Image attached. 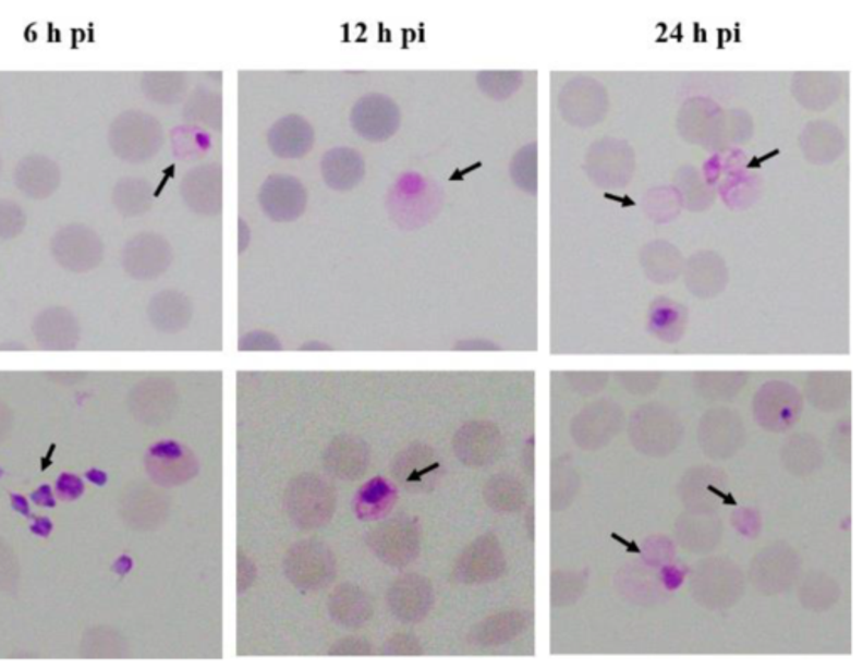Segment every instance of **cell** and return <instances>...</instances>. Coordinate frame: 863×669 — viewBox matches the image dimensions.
<instances>
[{
  "mask_svg": "<svg viewBox=\"0 0 863 669\" xmlns=\"http://www.w3.org/2000/svg\"><path fill=\"white\" fill-rule=\"evenodd\" d=\"M287 516L301 530L323 528L332 520L338 506V495L329 481L317 474L305 473L287 486L283 495Z\"/></svg>",
  "mask_w": 863,
  "mask_h": 669,
  "instance_id": "cell-1",
  "label": "cell"
},
{
  "mask_svg": "<svg viewBox=\"0 0 863 669\" xmlns=\"http://www.w3.org/2000/svg\"><path fill=\"white\" fill-rule=\"evenodd\" d=\"M287 581L302 592H319L336 579V558L331 548L317 539L292 545L283 557Z\"/></svg>",
  "mask_w": 863,
  "mask_h": 669,
  "instance_id": "cell-2",
  "label": "cell"
},
{
  "mask_svg": "<svg viewBox=\"0 0 863 669\" xmlns=\"http://www.w3.org/2000/svg\"><path fill=\"white\" fill-rule=\"evenodd\" d=\"M108 138L117 156L129 162H144L160 149L162 129L146 113L127 112L113 122Z\"/></svg>",
  "mask_w": 863,
  "mask_h": 669,
  "instance_id": "cell-3",
  "label": "cell"
},
{
  "mask_svg": "<svg viewBox=\"0 0 863 669\" xmlns=\"http://www.w3.org/2000/svg\"><path fill=\"white\" fill-rule=\"evenodd\" d=\"M369 550L390 567H406L421 554V532L415 521L394 518L378 524L366 536Z\"/></svg>",
  "mask_w": 863,
  "mask_h": 669,
  "instance_id": "cell-4",
  "label": "cell"
},
{
  "mask_svg": "<svg viewBox=\"0 0 863 669\" xmlns=\"http://www.w3.org/2000/svg\"><path fill=\"white\" fill-rule=\"evenodd\" d=\"M391 216L406 228L427 223L440 206L437 186L428 187L427 179L418 174H405L390 194Z\"/></svg>",
  "mask_w": 863,
  "mask_h": 669,
  "instance_id": "cell-5",
  "label": "cell"
},
{
  "mask_svg": "<svg viewBox=\"0 0 863 669\" xmlns=\"http://www.w3.org/2000/svg\"><path fill=\"white\" fill-rule=\"evenodd\" d=\"M391 474L405 491H428L442 474V461L432 447L412 443L393 459Z\"/></svg>",
  "mask_w": 863,
  "mask_h": 669,
  "instance_id": "cell-6",
  "label": "cell"
},
{
  "mask_svg": "<svg viewBox=\"0 0 863 669\" xmlns=\"http://www.w3.org/2000/svg\"><path fill=\"white\" fill-rule=\"evenodd\" d=\"M388 606L399 621L406 624L424 621L436 603V592L427 576L406 573L388 588Z\"/></svg>",
  "mask_w": 863,
  "mask_h": 669,
  "instance_id": "cell-7",
  "label": "cell"
},
{
  "mask_svg": "<svg viewBox=\"0 0 863 669\" xmlns=\"http://www.w3.org/2000/svg\"><path fill=\"white\" fill-rule=\"evenodd\" d=\"M52 255L68 270L86 272L97 267L104 245L95 231L83 224H71L58 231L51 243Z\"/></svg>",
  "mask_w": 863,
  "mask_h": 669,
  "instance_id": "cell-8",
  "label": "cell"
},
{
  "mask_svg": "<svg viewBox=\"0 0 863 669\" xmlns=\"http://www.w3.org/2000/svg\"><path fill=\"white\" fill-rule=\"evenodd\" d=\"M501 548L493 536H483L462 551L454 569V581L461 584H483L495 581L502 572Z\"/></svg>",
  "mask_w": 863,
  "mask_h": 669,
  "instance_id": "cell-9",
  "label": "cell"
},
{
  "mask_svg": "<svg viewBox=\"0 0 863 669\" xmlns=\"http://www.w3.org/2000/svg\"><path fill=\"white\" fill-rule=\"evenodd\" d=\"M452 447L462 464L479 467L495 461L501 449V436L489 422H470L459 428Z\"/></svg>",
  "mask_w": 863,
  "mask_h": 669,
  "instance_id": "cell-10",
  "label": "cell"
},
{
  "mask_svg": "<svg viewBox=\"0 0 863 669\" xmlns=\"http://www.w3.org/2000/svg\"><path fill=\"white\" fill-rule=\"evenodd\" d=\"M400 112L390 98L369 95L353 108V126L368 141H384L399 129Z\"/></svg>",
  "mask_w": 863,
  "mask_h": 669,
  "instance_id": "cell-11",
  "label": "cell"
},
{
  "mask_svg": "<svg viewBox=\"0 0 863 669\" xmlns=\"http://www.w3.org/2000/svg\"><path fill=\"white\" fill-rule=\"evenodd\" d=\"M369 461V447L360 437L338 436L324 450V467L338 479H360L366 473Z\"/></svg>",
  "mask_w": 863,
  "mask_h": 669,
  "instance_id": "cell-12",
  "label": "cell"
},
{
  "mask_svg": "<svg viewBox=\"0 0 863 669\" xmlns=\"http://www.w3.org/2000/svg\"><path fill=\"white\" fill-rule=\"evenodd\" d=\"M171 246L157 234H138L123 250V264L134 277H154L171 264Z\"/></svg>",
  "mask_w": 863,
  "mask_h": 669,
  "instance_id": "cell-13",
  "label": "cell"
},
{
  "mask_svg": "<svg viewBox=\"0 0 863 669\" xmlns=\"http://www.w3.org/2000/svg\"><path fill=\"white\" fill-rule=\"evenodd\" d=\"M149 461L154 477L169 486L186 483L197 474V461L193 452L174 440L154 443L149 450Z\"/></svg>",
  "mask_w": 863,
  "mask_h": 669,
  "instance_id": "cell-14",
  "label": "cell"
},
{
  "mask_svg": "<svg viewBox=\"0 0 863 669\" xmlns=\"http://www.w3.org/2000/svg\"><path fill=\"white\" fill-rule=\"evenodd\" d=\"M260 205L272 220H295L305 209V190L297 179L272 175L262 186Z\"/></svg>",
  "mask_w": 863,
  "mask_h": 669,
  "instance_id": "cell-15",
  "label": "cell"
},
{
  "mask_svg": "<svg viewBox=\"0 0 863 669\" xmlns=\"http://www.w3.org/2000/svg\"><path fill=\"white\" fill-rule=\"evenodd\" d=\"M328 612L332 621L341 628H362L373 616V600L369 595L354 584H341L331 592Z\"/></svg>",
  "mask_w": 863,
  "mask_h": 669,
  "instance_id": "cell-16",
  "label": "cell"
},
{
  "mask_svg": "<svg viewBox=\"0 0 863 669\" xmlns=\"http://www.w3.org/2000/svg\"><path fill=\"white\" fill-rule=\"evenodd\" d=\"M399 501V487L385 477H373L363 484L354 496V514L357 520H384Z\"/></svg>",
  "mask_w": 863,
  "mask_h": 669,
  "instance_id": "cell-17",
  "label": "cell"
},
{
  "mask_svg": "<svg viewBox=\"0 0 863 669\" xmlns=\"http://www.w3.org/2000/svg\"><path fill=\"white\" fill-rule=\"evenodd\" d=\"M15 183L23 193L42 199L51 196L60 186V169L48 157H26L17 166Z\"/></svg>",
  "mask_w": 863,
  "mask_h": 669,
  "instance_id": "cell-18",
  "label": "cell"
},
{
  "mask_svg": "<svg viewBox=\"0 0 863 669\" xmlns=\"http://www.w3.org/2000/svg\"><path fill=\"white\" fill-rule=\"evenodd\" d=\"M270 146L277 156L299 157L313 146V129L297 115L285 117L270 131Z\"/></svg>",
  "mask_w": 863,
  "mask_h": 669,
  "instance_id": "cell-19",
  "label": "cell"
},
{
  "mask_svg": "<svg viewBox=\"0 0 863 669\" xmlns=\"http://www.w3.org/2000/svg\"><path fill=\"white\" fill-rule=\"evenodd\" d=\"M323 172L332 190L348 191L362 181L365 166L362 156L354 150L336 149L324 157Z\"/></svg>",
  "mask_w": 863,
  "mask_h": 669,
  "instance_id": "cell-20",
  "label": "cell"
},
{
  "mask_svg": "<svg viewBox=\"0 0 863 669\" xmlns=\"http://www.w3.org/2000/svg\"><path fill=\"white\" fill-rule=\"evenodd\" d=\"M216 166L211 168L194 169L184 181L183 194L187 205L193 206L197 211L212 212V205L220 206V183L208 187L209 181L216 174Z\"/></svg>",
  "mask_w": 863,
  "mask_h": 669,
  "instance_id": "cell-21",
  "label": "cell"
},
{
  "mask_svg": "<svg viewBox=\"0 0 863 669\" xmlns=\"http://www.w3.org/2000/svg\"><path fill=\"white\" fill-rule=\"evenodd\" d=\"M521 618L518 613H501L477 624L471 632V643L479 647L498 646L518 634Z\"/></svg>",
  "mask_w": 863,
  "mask_h": 669,
  "instance_id": "cell-22",
  "label": "cell"
},
{
  "mask_svg": "<svg viewBox=\"0 0 863 669\" xmlns=\"http://www.w3.org/2000/svg\"><path fill=\"white\" fill-rule=\"evenodd\" d=\"M149 184L137 179H123L117 184L113 202L127 216H138L150 208Z\"/></svg>",
  "mask_w": 863,
  "mask_h": 669,
  "instance_id": "cell-23",
  "label": "cell"
},
{
  "mask_svg": "<svg viewBox=\"0 0 863 669\" xmlns=\"http://www.w3.org/2000/svg\"><path fill=\"white\" fill-rule=\"evenodd\" d=\"M484 499L498 511H513L520 506L523 495L516 481L508 476H496L486 484Z\"/></svg>",
  "mask_w": 863,
  "mask_h": 669,
  "instance_id": "cell-24",
  "label": "cell"
},
{
  "mask_svg": "<svg viewBox=\"0 0 863 669\" xmlns=\"http://www.w3.org/2000/svg\"><path fill=\"white\" fill-rule=\"evenodd\" d=\"M160 301L165 302L162 307L165 309L171 311H159L160 319L157 320V326L162 329H168V331H175V329H181L190 323L191 319V305L190 302L186 301V297H183L181 294H174V292H166V294H160Z\"/></svg>",
  "mask_w": 863,
  "mask_h": 669,
  "instance_id": "cell-25",
  "label": "cell"
},
{
  "mask_svg": "<svg viewBox=\"0 0 863 669\" xmlns=\"http://www.w3.org/2000/svg\"><path fill=\"white\" fill-rule=\"evenodd\" d=\"M24 212L11 202H0V239H14L23 231Z\"/></svg>",
  "mask_w": 863,
  "mask_h": 669,
  "instance_id": "cell-26",
  "label": "cell"
},
{
  "mask_svg": "<svg viewBox=\"0 0 863 669\" xmlns=\"http://www.w3.org/2000/svg\"><path fill=\"white\" fill-rule=\"evenodd\" d=\"M381 653L387 656H421L424 653L421 641L413 634H394L384 644Z\"/></svg>",
  "mask_w": 863,
  "mask_h": 669,
  "instance_id": "cell-27",
  "label": "cell"
},
{
  "mask_svg": "<svg viewBox=\"0 0 863 669\" xmlns=\"http://www.w3.org/2000/svg\"><path fill=\"white\" fill-rule=\"evenodd\" d=\"M373 653V644L365 637L350 636L339 640L329 649L331 656H368Z\"/></svg>",
  "mask_w": 863,
  "mask_h": 669,
  "instance_id": "cell-28",
  "label": "cell"
},
{
  "mask_svg": "<svg viewBox=\"0 0 863 669\" xmlns=\"http://www.w3.org/2000/svg\"><path fill=\"white\" fill-rule=\"evenodd\" d=\"M57 495L63 501H76L82 498L85 495V484H83L82 477L75 476V474H61L57 481Z\"/></svg>",
  "mask_w": 863,
  "mask_h": 669,
  "instance_id": "cell-29",
  "label": "cell"
},
{
  "mask_svg": "<svg viewBox=\"0 0 863 669\" xmlns=\"http://www.w3.org/2000/svg\"><path fill=\"white\" fill-rule=\"evenodd\" d=\"M280 342L272 334L264 331H255L246 334L240 341V351H280Z\"/></svg>",
  "mask_w": 863,
  "mask_h": 669,
  "instance_id": "cell-30",
  "label": "cell"
},
{
  "mask_svg": "<svg viewBox=\"0 0 863 669\" xmlns=\"http://www.w3.org/2000/svg\"><path fill=\"white\" fill-rule=\"evenodd\" d=\"M236 567H239V592L243 594L246 588L252 587L254 585L255 579H257V567L255 563L246 557L245 554L240 551L239 558H236Z\"/></svg>",
  "mask_w": 863,
  "mask_h": 669,
  "instance_id": "cell-31",
  "label": "cell"
},
{
  "mask_svg": "<svg viewBox=\"0 0 863 669\" xmlns=\"http://www.w3.org/2000/svg\"><path fill=\"white\" fill-rule=\"evenodd\" d=\"M685 575L686 569L680 565H665L659 570V581L667 592L678 591L685 581Z\"/></svg>",
  "mask_w": 863,
  "mask_h": 669,
  "instance_id": "cell-32",
  "label": "cell"
},
{
  "mask_svg": "<svg viewBox=\"0 0 863 669\" xmlns=\"http://www.w3.org/2000/svg\"><path fill=\"white\" fill-rule=\"evenodd\" d=\"M677 319V313H674L673 307H658L652 314V329L661 334V332H667L668 329L673 328Z\"/></svg>",
  "mask_w": 863,
  "mask_h": 669,
  "instance_id": "cell-33",
  "label": "cell"
},
{
  "mask_svg": "<svg viewBox=\"0 0 863 669\" xmlns=\"http://www.w3.org/2000/svg\"><path fill=\"white\" fill-rule=\"evenodd\" d=\"M31 499L38 506H42V508H54L57 506V499L52 496L51 487L48 484H42L41 487H38L36 491L31 495Z\"/></svg>",
  "mask_w": 863,
  "mask_h": 669,
  "instance_id": "cell-34",
  "label": "cell"
},
{
  "mask_svg": "<svg viewBox=\"0 0 863 669\" xmlns=\"http://www.w3.org/2000/svg\"><path fill=\"white\" fill-rule=\"evenodd\" d=\"M31 532L36 536H41V538H48L52 532V521L46 516L38 518V520L34 521V524H31Z\"/></svg>",
  "mask_w": 863,
  "mask_h": 669,
  "instance_id": "cell-35",
  "label": "cell"
},
{
  "mask_svg": "<svg viewBox=\"0 0 863 669\" xmlns=\"http://www.w3.org/2000/svg\"><path fill=\"white\" fill-rule=\"evenodd\" d=\"M11 504L12 508H14V511H17V513L23 514V516L26 518H33V513H31L29 502H27V499L24 498L23 495H14V492H12Z\"/></svg>",
  "mask_w": 863,
  "mask_h": 669,
  "instance_id": "cell-36",
  "label": "cell"
},
{
  "mask_svg": "<svg viewBox=\"0 0 863 669\" xmlns=\"http://www.w3.org/2000/svg\"><path fill=\"white\" fill-rule=\"evenodd\" d=\"M132 565H134L132 558L127 557V555H123V557H120L119 560H117L113 570H116L119 575H125V573L131 572Z\"/></svg>",
  "mask_w": 863,
  "mask_h": 669,
  "instance_id": "cell-37",
  "label": "cell"
},
{
  "mask_svg": "<svg viewBox=\"0 0 863 669\" xmlns=\"http://www.w3.org/2000/svg\"><path fill=\"white\" fill-rule=\"evenodd\" d=\"M86 479H88L89 483L97 484V486L101 487L107 484L108 476L107 473H104V471H100V469H92V471L86 473Z\"/></svg>",
  "mask_w": 863,
  "mask_h": 669,
  "instance_id": "cell-38",
  "label": "cell"
},
{
  "mask_svg": "<svg viewBox=\"0 0 863 669\" xmlns=\"http://www.w3.org/2000/svg\"><path fill=\"white\" fill-rule=\"evenodd\" d=\"M604 197H606V199H610V202L619 203V205H621L622 208H633V206H636V202H633V199H631V197L629 196L621 197V196H616V194L606 193L604 194Z\"/></svg>",
  "mask_w": 863,
  "mask_h": 669,
  "instance_id": "cell-39",
  "label": "cell"
},
{
  "mask_svg": "<svg viewBox=\"0 0 863 669\" xmlns=\"http://www.w3.org/2000/svg\"><path fill=\"white\" fill-rule=\"evenodd\" d=\"M778 154H779V150L776 149V150H773V153H770V154H766V156H764V157H754V159H752V162H749L747 168L749 169L761 168V166H763L764 162H766V160H769L770 157L778 156Z\"/></svg>",
  "mask_w": 863,
  "mask_h": 669,
  "instance_id": "cell-40",
  "label": "cell"
},
{
  "mask_svg": "<svg viewBox=\"0 0 863 669\" xmlns=\"http://www.w3.org/2000/svg\"><path fill=\"white\" fill-rule=\"evenodd\" d=\"M612 538H615L616 542H619V544L624 545V547L628 548L629 554H641L640 547H637L634 542H625V539L622 538V536H619L618 533H612Z\"/></svg>",
  "mask_w": 863,
  "mask_h": 669,
  "instance_id": "cell-41",
  "label": "cell"
},
{
  "mask_svg": "<svg viewBox=\"0 0 863 669\" xmlns=\"http://www.w3.org/2000/svg\"><path fill=\"white\" fill-rule=\"evenodd\" d=\"M301 350L302 351H317V350H319V351H328V350H331V348L326 346V344H320V342H311V344H302Z\"/></svg>",
  "mask_w": 863,
  "mask_h": 669,
  "instance_id": "cell-42",
  "label": "cell"
},
{
  "mask_svg": "<svg viewBox=\"0 0 863 669\" xmlns=\"http://www.w3.org/2000/svg\"><path fill=\"white\" fill-rule=\"evenodd\" d=\"M477 168H481V162H477V165L471 166V168L470 169H465V171H455V174L451 175V181H458V179L464 178V175L467 174V172L474 171V169H477Z\"/></svg>",
  "mask_w": 863,
  "mask_h": 669,
  "instance_id": "cell-43",
  "label": "cell"
},
{
  "mask_svg": "<svg viewBox=\"0 0 863 669\" xmlns=\"http://www.w3.org/2000/svg\"><path fill=\"white\" fill-rule=\"evenodd\" d=\"M2 476H4V471H2V467H0V477Z\"/></svg>",
  "mask_w": 863,
  "mask_h": 669,
  "instance_id": "cell-44",
  "label": "cell"
},
{
  "mask_svg": "<svg viewBox=\"0 0 863 669\" xmlns=\"http://www.w3.org/2000/svg\"><path fill=\"white\" fill-rule=\"evenodd\" d=\"M0 169H2V162H0Z\"/></svg>",
  "mask_w": 863,
  "mask_h": 669,
  "instance_id": "cell-45",
  "label": "cell"
}]
</instances>
